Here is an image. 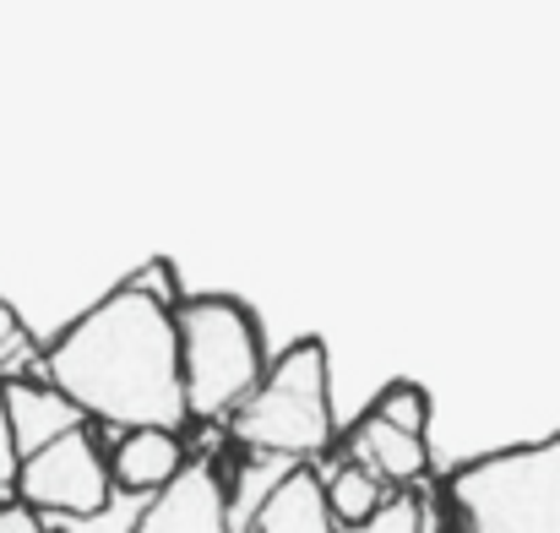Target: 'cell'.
Returning a JSON list of instances; mask_svg holds the SVG:
<instances>
[{
    "label": "cell",
    "mask_w": 560,
    "mask_h": 533,
    "mask_svg": "<svg viewBox=\"0 0 560 533\" xmlns=\"http://www.w3.org/2000/svg\"><path fill=\"white\" fill-rule=\"evenodd\" d=\"M38 375L60 386L93 425H115L120 436L190 425L180 311L159 305L126 278L38 349Z\"/></svg>",
    "instance_id": "1"
},
{
    "label": "cell",
    "mask_w": 560,
    "mask_h": 533,
    "mask_svg": "<svg viewBox=\"0 0 560 533\" xmlns=\"http://www.w3.org/2000/svg\"><path fill=\"white\" fill-rule=\"evenodd\" d=\"M234 447L250 457L272 463H311L338 441V414H332V364L322 338H294L272 359L267 381L250 392V403L229 419Z\"/></svg>",
    "instance_id": "2"
},
{
    "label": "cell",
    "mask_w": 560,
    "mask_h": 533,
    "mask_svg": "<svg viewBox=\"0 0 560 533\" xmlns=\"http://www.w3.org/2000/svg\"><path fill=\"white\" fill-rule=\"evenodd\" d=\"M180 364L190 419L229 425L272 370L261 316L240 294H190L180 305Z\"/></svg>",
    "instance_id": "3"
},
{
    "label": "cell",
    "mask_w": 560,
    "mask_h": 533,
    "mask_svg": "<svg viewBox=\"0 0 560 533\" xmlns=\"http://www.w3.org/2000/svg\"><path fill=\"white\" fill-rule=\"evenodd\" d=\"M441 490L468 533H560V430L457 463Z\"/></svg>",
    "instance_id": "4"
},
{
    "label": "cell",
    "mask_w": 560,
    "mask_h": 533,
    "mask_svg": "<svg viewBox=\"0 0 560 533\" xmlns=\"http://www.w3.org/2000/svg\"><path fill=\"white\" fill-rule=\"evenodd\" d=\"M16 501H27L44 518H98L115 501V468L109 452L98 447L93 425L60 436L55 447L33 452L22 463V485Z\"/></svg>",
    "instance_id": "5"
},
{
    "label": "cell",
    "mask_w": 560,
    "mask_h": 533,
    "mask_svg": "<svg viewBox=\"0 0 560 533\" xmlns=\"http://www.w3.org/2000/svg\"><path fill=\"white\" fill-rule=\"evenodd\" d=\"M131 533H234V501L218 457H190V468L142 507Z\"/></svg>",
    "instance_id": "6"
},
{
    "label": "cell",
    "mask_w": 560,
    "mask_h": 533,
    "mask_svg": "<svg viewBox=\"0 0 560 533\" xmlns=\"http://www.w3.org/2000/svg\"><path fill=\"white\" fill-rule=\"evenodd\" d=\"M5 386V414H11V430H16V447H22V463L44 447H55L60 436L93 425L60 386H49L44 375H0Z\"/></svg>",
    "instance_id": "7"
},
{
    "label": "cell",
    "mask_w": 560,
    "mask_h": 533,
    "mask_svg": "<svg viewBox=\"0 0 560 533\" xmlns=\"http://www.w3.org/2000/svg\"><path fill=\"white\" fill-rule=\"evenodd\" d=\"M343 447H349V463H365L392 490H408V485H419V479L430 474V441H424V436H408V430H397V425H386L371 408L349 425Z\"/></svg>",
    "instance_id": "8"
},
{
    "label": "cell",
    "mask_w": 560,
    "mask_h": 533,
    "mask_svg": "<svg viewBox=\"0 0 560 533\" xmlns=\"http://www.w3.org/2000/svg\"><path fill=\"white\" fill-rule=\"evenodd\" d=\"M109 468H115V490L153 501L186 474L190 457L180 430H126L109 452Z\"/></svg>",
    "instance_id": "9"
},
{
    "label": "cell",
    "mask_w": 560,
    "mask_h": 533,
    "mask_svg": "<svg viewBox=\"0 0 560 533\" xmlns=\"http://www.w3.org/2000/svg\"><path fill=\"white\" fill-rule=\"evenodd\" d=\"M250 533H343L327 501V474H316L311 463L283 468V479L256 507Z\"/></svg>",
    "instance_id": "10"
},
{
    "label": "cell",
    "mask_w": 560,
    "mask_h": 533,
    "mask_svg": "<svg viewBox=\"0 0 560 533\" xmlns=\"http://www.w3.org/2000/svg\"><path fill=\"white\" fill-rule=\"evenodd\" d=\"M327 501H332L338 529H360V523H371L375 512L392 501V485L381 474H371L365 463H338L327 474Z\"/></svg>",
    "instance_id": "11"
},
{
    "label": "cell",
    "mask_w": 560,
    "mask_h": 533,
    "mask_svg": "<svg viewBox=\"0 0 560 533\" xmlns=\"http://www.w3.org/2000/svg\"><path fill=\"white\" fill-rule=\"evenodd\" d=\"M371 414H381L386 425H397V430H408V436H424V441H430V414H435V403H430V392H424L419 381H386L371 397Z\"/></svg>",
    "instance_id": "12"
},
{
    "label": "cell",
    "mask_w": 560,
    "mask_h": 533,
    "mask_svg": "<svg viewBox=\"0 0 560 533\" xmlns=\"http://www.w3.org/2000/svg\"><path fill=\"white\" fill-rule=\"evenodd\" d=\"M126 283L131 289H142V294H153L159 305H170V311H180L190 294H186V283H180V267L170 262V256H153V262H142L137 273H126Z\"/></svg>",
    "instance_id": "13"
},
{
    "label": "cell",
    "mask_w": 560,
    "mask_h": 533,
    "mask_svg": "<svg viewBox=\"0 0 560 533\" xmlns=\"http://www.w3.org/2000/svg\"><path fill=\"white\" fill-rule=\"evenodd\" d=\"M343 533H424V501H419L413 490H397V496L375 512L371 523L343 529Z\"/></svg>",
    "instance_id": "14"
},
{
    "label": "cell",
    "mask_w": 560,
    "mask_h": 533,
    "mask_svg": "<svg viewBox=\"0 0 560 533\" xmlns=\"http://www.w3.org/2000/svg\"><path fill=\"white\" fill-rule=\"evenodd\" d=\"M16 485H22V447L5 414V386H0V501H16Z\"/></svg>",
    "instance_id": "15"
},
{
    "label": "cell",
    "mask_w": 560,
    "mask_h": 533,
    "mask_svg": "<svg viewBox=\"0 0 560 533\" xmlns=\"http://www.w3.org/2000/svg\"><path fill=\"white\" fill-rule=\"evenodd\" d=\"M27 349V322L16 316V305L11 300H0V375H5V364Z\"/></svg>",
    "instance_id": "16"
},
{
    "label": "cell",
    "mask_w": 560,
    "mask_h": 533,
    "mask_svg": "<svg viewBox=\"0 0 560 533\" xmlns=\"http://www.w3.org/2000/svg\"><path fill=\"white\" fill-rule=\"evenodd\" d=\"M0 533H49L44 512H33L27 501H0Z\"/></svg>",
    "instance_id": "17"
}]
</instances>
